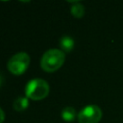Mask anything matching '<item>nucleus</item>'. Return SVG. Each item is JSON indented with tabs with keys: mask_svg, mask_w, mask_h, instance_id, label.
Listing matches in <instances>:
<instances>
[{
	"mask_svg": "<svg viewBox=\"0 0 123 123\" xmlns=\"http://www.w3.org/2000/svg\"><path fill=\"white\" fill-rule=\"evenodd\" d=\"M0 84H1V79H0Z\"/></svg>",
	"mask_w": 123,
	"mask_h": 123,
	"instance_id": "nucleus-10",
	"label": "nucleus"
},
{
	"mask_svg": "<svg viewBox=\"0 0 123 123\" xmlns=\"http://www.w3.org/2000/svg\"><path fill=\"white\" fill-rule=\"evenodd\" d=\"M61 115L64 121L70 122V121H73L78 114L76 113V111L73 107H65L62 109Z\"/></svg>",
	"mask_w": 123,
	"mask_h": 123,
	"instance_id": "nucleus-7",
	"label": "nucleus"
},
{
	"mask_svg": "<svg viewBox=\"0 0 123 123\" xmlns=\"http://www.w3.org/2000/svg\"><path fill=\"white\" fill-rule=\"evenodd\" d=\"M102 117V111L97 105H87L78 113L79 123H98Z\"/></svg>",
	"mask_w": 123,
	"mask_h": 123,
	"instance_id": "nucleus-4",
	"label": "nucleus"
},
{
	"mask_svg": "<svg viewBox=\"0 0 123 123\" xmlns=\"http://www.w3.org/2000/svg\"><path fill=\"white\" fill-rule=\"evenodd\" d=\"M71 14L76 18H81L85 14V7L80 2H74L70 9Z\"/></svg>",
	"mask_w": 123,
	"mask_h": 123,
	"instance_id": "nucleus-8",
	"label": "nucleus"
},
{
	"mask_svg": "<svg viewBox=\"0 0 123 123\" xmlns=\"http://www.w3.org/2000/svg\"><path fill=\"white\" fill-rule=\"evenodd\" d=\"M5 120V113H4V111L0 108V123H3Z\"/></svg>",
	"mask_w": 123,
	"mask_h": 123,
	"instance_id": "nucleus-9",
	"label": "nucleus"
},
{
	"mask_svg": "<svg viewBox=\"0 0 123 123\" xmlns=\"http://www.w3.org/2000/svg\"><path fill=\"white\" fill-rule=\"evenodd\" d=\"M30 57L26 52H18L14 54L7 63L9 71L13 75L23 74L29 67Z\"/></svg>",
	"mask_w": 123,
	"mask_h": 123,
	"instance_id": "nucleus-3",
	"label": "nucleus"
},
{
	"mask_svg": "<svg viewBox=\"0 0 123 123\" xmlns=\"http://www.w3.org/2000/svg\"><path fill=\"white\" fill-rule=\"evenodd\" d=\"M12 107L17 111H23L29 107V98L26 96H19L17 97L12 104Z\"/></svg>",
	"mask_w": 123,
	"mask_h": 123,
	"instance_id": "nucleus-6",
	"label": "nucleus"
},
{
	"mask_svg": "<svg viewBox=\"0 0 123 123\" xmlns=\"http://www.w3.org/2000/svg\"><path fill=\"white\" fill-rule=\"evenodd\" d=\"M65 60V55L63 51L60 49H49L41 57L40 66L46 72L57 71L63 64Z\"/></svg>",
	"mask_w": 123,
	"mask_h": 123,
	"instance_id": "nucleus-1",
	"label": "nucleus"
},
{
	"mask_svg": "<svg viewBox=\"0 0 123 123\" xmlns=\"http://www.w3.org/2000/svg\"><path fill=\"white\" fill-rule=\"evenodd\" d=\"M49 90L50 88L48 83L40 78H35L30 80L25 86L26 97L34 101L44 99L48 95Z\"/></svg>",
	"mask_w": 123,
	"mask_h": 123,
	"instance_id": "nucleus-2",
	"label": "nucleus"
},
{
	"mask_svg": "<svg viewBox=\"0 0 123 123\" xmlns=\"http://www.w3.org/2000/svg\"><path fill=\"white\" fill-rule=\"evenodd\" d=\"M59 44H60V47H61L62 51H63V52H70L74 48L75 41H74V39L70 36H62L60 38Z\"/></svg>",
	"mask_w": 123,
	"mask_h": 123,
	"instance_id": "nucleus-5",
	"label": "nucleus"
}]
</instances>
